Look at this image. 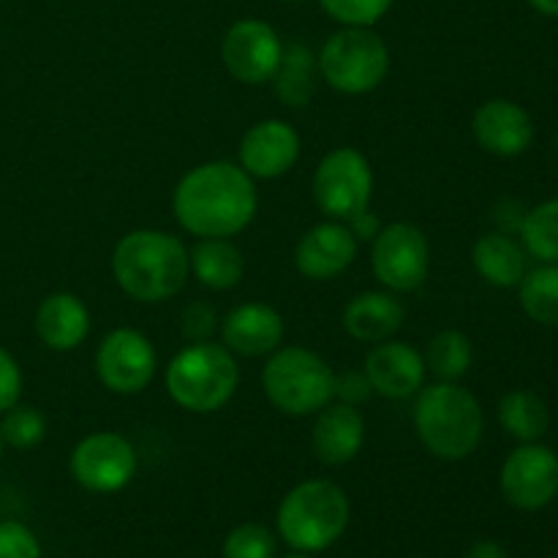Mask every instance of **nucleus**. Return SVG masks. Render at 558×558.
Listing matches in <instances>:
<instances>
[{
  "instance_id": "72a5a7b5",
  "label": "nucleus",
  "mask_w": 558,
  "mask_h": 558,
  "mask_svg": "<svg viewBox=\"0 0 558 558\" xmlns=\"http://www.w3.org/2000/svg\"><path fill=\"white\" fill-rule=\"evenodd\" d=\"M22 398V371L20 363L0 347V414L16 407Z\"/></svg>"
},
{
  "instance_id": "f8f14e48",
  "label": "nucleus",
  "mask_w": 558,
  "mask_h": 558,
  "mask_svg": "<svg viewBox=\"0 0 558 558\" xmlns=\"http://www.w3.org/2000/svg\"><path fill=\"white\" fill-rule=\"evenodd\" d=\"M501 494L518 510H543L558 496V456L550 447L526 441L501 466Z\"/></svg>"
},
{
  "instance_id": "39448f33",
  "label": "nucleus",
  "mask_w": 558,
  "mask_h": 558,
  "mask_svg": "<svg viewBox=\"0 0 558 558\" xmlns=\"http://www.w3.org/2000/svg\"><path fill=\"white\" fill-rule=\"evenodd\" d=\"M163 381L169 398L180 409L210 414L232 401L240 385V368L234 354L223 343H189L167 365Z\"/></svg>"
},
{
  "instance_id": "9b49d317",
  "label": "nucleus",
  "mask_w": 558,
  "mask_h": 558,
  "mask_svg": "<svg viewBox=\"0 0 558 558\" xmlns=\"http://www.w3.org/2000/svg\"><path fill=\"white\" fill-rule=\"evenodd\" d=\"M158 354L150 338L134 327H118L96 349V374L107 390L136 396L153 381Z\"/></svg>"
},
{
  "instance_id": "bb28decb",
  "label": "nucleus",
  "mask_w": 558,
  "mask_h": 558,
  "mask_svg": "<svg viewBox=\"0 0 558 558\" xmlns=\"http://www.w3.org/2000/svg\"><path fill=\"white\" fill-rule=\"evenodd\" d=\"M518 289L529 319L545 327H558V265H543L526 272Z\"/></svg>"
},
{
  "instance_id": "c756f323",
  "label": "nucleus",
  "mask_w": 558,
  "mask_h": 558,
  "mask_svg": "<svg viewBox=\"0 0 558 558\" xmlns=\"http://www.w3.org/2000/svg\"><path fill=\"white\" fill-rule=\"evenodd\" d=\"M223 558H276V534L262 523H243L223 539Z\"/></svg>"
},
{
  "instance_id": "2f4dec72",
  "label": "nucleus",
  "mask_w": 558,
  "mask_h": 558,
  "mask_svg": "<svg viewBox=\"0 0 558 558\" xmlns=\"http://www.w3.org/2000/svg\"><path fill=\"white\" fill-rule=\"evenodd\" d=\"M0 558H41L36 534L16 521L0 523Z\"/></svg>"
},
{
  "instance_id": "58836bf2",
  "label": "nucleus",
  "mask_w": 558,
  "mask_h": 558,
  "mask_svg": "<svg viewBox=\"0 0 558 558\" xmlns=\"http://www.w3.org/2000/svg\"><path fill=\"white\" fill-rule=\"evenodd\" d=\"M287 558H314V556H311V554H300V550H298V554H292V556H287Z\"/></svg>"
},
{
  "instance_id": "b1692460",
  "label": "nucleus",
  "mask_w": 558,
  "mask_h": 558,
  "mask_svg": "<svg viewBox=\"0 0 558 558\" xmlns=\"http://www.w3.org/2000/svg\"><path fill=\"white\" fill-rule=\"evenodd\" d=\"M316 71H319V65H316L314 52L308 47H303V44L283 47L281 63L270 80L276 87V96L287 107H308L316 90Z\"/></svg>"
},
{
  "instance_id": "a878e982",
  "label": "nucleus",
  "mask_w": 558,
  "mask_h": 558,
  "mask_svg": "<svg viewBox=\"0 0 558 558\" xmlns=\"http://www.w3.org/2000/svg\"><path fill=\"white\" fill-rule=\"evenodd\" d=\"M474 349L466 332L441 330L430 338L425 352V368L434 371L439 381H458L472 368Z\"/></svg>"
},
{
  "instance_id": "9d476101",
  "label": "nucleus",
  "mask_w": 558,
  "mask_h": 558,
  "mask_svg": "<svg viewBox=\"0 0 558 558\" xmlns=\"http://www.w3.org/2000/svg\"><path fill=\"white\" fill-rule=\"evenodd\" d=\"M69 469L76 485L90 494H118L134 480L136 450L125 436L98 430L74 447Z\"/></svg>"
},
{
  "instance_id": "a211bd4d",
  "label": "nucleus",
  "mask_w": 558,
  "mask_h": 558,
  "mask_svg": "<svg viewBox=\"0 0 558 558\" xmlns=\"http://www.w3.org/2000/svg\"><path fill=\"white\" fill-rule=\"evenodd\" d=\"M221 338L240 357L272 354L283 341V316L267 303H243L223 316Z\"/></svg>"
},
{
  "instance_id": "f257e3e1",
  "label": "nucleus",
  "mask_w": 558,
  "mask_h": 558,
  "mask_svg": "<svg viewBox=\"0 0 558 558\" xmlns=\"http://www.w3.org/2000/svg\"><path fill=\"white\" fill-rule=\"evenodd\" d=\"M254 178L240 163L207 161L183 174L172 196L180 227L194 238H234L256 216Z\"/></svg>"
},
{
  "instance_id": "1a4fd4ad",
  "label": "nucleus",
  "mask_w": 558,
  "mask_h": 558,
  "mask_svg": "<svg viewBox=\"0 0 558 558\" xmlns=\"http://www.w3.org/2000/svg\"><path fill=\"white\" fill-rule=\"evenodd\" d=\"M374 276L387 292H414L425 283L430 270V245L423 229L414 223L396 221L381 227L371 248Z\"/></svg>"
},
{
  "instance_id": "20e7f679",
  "label": "nucleus",
  "mask_w": 558,
  "mask_h": 558,
  "mask_svg": "<svg viewBox=\"0 0 558 558\" xmlns=\"http://www.w3.org/2000/svg\"><path fill=\"white\" fill-rule=\"evenodd\" d=\"M349 496L330 480H305L278 507V534L300 554H316L343 537L349 526Z\"/></svg>"
},
{
  "instance_id": "f03ea898",
  "label": "nucleus",
  "mask_w": 558,
  "mask_h": 558,
  "mask_svg": "<svg viewBox=\"0 0 558 558\" xmlns=\"http://www.w3.org/2000/svg\"><path fill=\"white\" fill-rule=\"evenodd\" d=\"M191 254L185 243L161 229L129 232L112 251V276L129 298L161 303L185 287Z\"/></svg>"
},
{
  "instance_id": "ddd939ff",
  "label": "nucleus",
  "mask_w": 558,
  "mask_h": 558,
  "mask_svg": "<svg viewBox=\"0 0 558 558\" xmlns=\"http://www.w3.org/2000/svg\"><path fill=\"white\" fill-rule=\"evenodd\" d=\"M283 44L276 27L265 20H240L221 41V58L229 74L243 85H265L281 63Z\"/></svg>"
},
{
  "instance_id": "423d86ee",
  "label": "nucleus",
  "mask_w": 558,
  "mask_h": 558,
  "mask_svg": "<svg viewBox=\"0 0 558 558\" xmlns=\"http://www.w3.org/2000/svg\"><path fill=\"white\" fill-rule=\"evenodd\" d=\"M265 396L289 417H311L336 401V371L303 347H278L262 371Z\"/></svg>"
},
{
  "instance_id": "473e14b6",
  "label": "nucleus",
  "mask_w": 558,
  "mask_h": 558,
  "mask_svg": "<svg viewBox=\"0 0 558 558\" xmlns=\"http://www.w3.org/2000/svg\"><path fill=\"white\" fill-rule=\"evenodd\" d=\"M218 327V314L210 303H191L185 305L183 316H180V330L189 343H202L210 341L213 332Z\"/></svg>"
},
{
  "instance_id": "0eeeda50",
  "label": "nucleus",
  "mask_w": 558,
  "mask_h": 558,
  "mask_svg": "<svg viewBox=\"0 0 558 558\" xmlns=\"http://www.w3.org/2000/svg\"><path fill=\"white\" fill-rule=\"evenodd\" d=\"M319 74L343 96L376 90L390 71V49L374 27H341L322 47Z\"/></svg>"
},
{
  "instance_id": "6ab92c4d",
  "label": "nucleus",
  "mask_w": 558,
  "mask_h": 558,
  "mask_svg": "<svg viewBox=\"0 0 558 558\" xmlns=\"http://www.w3.org/2000/svg\"><path fill=\"white\" fill-rule=\"evenodd\" d=\"M365 445V420L357 407L349 403H327L316 412L314 430H311V447L314 456L327 466H347L360 456Z\"/></svg>"
},
{
  "instance_id": "6e6552de",
  "label": "nucleus",
  "mask_w": 558,
  "mask_h": 558,
  "mask_svg": "<svg viewBox=\"0 0 558 558\" xmlns=\"http://www.w3.org/2000/svg\"><path fill=\"white\" fill-rule=\"evenodd\" d=\"M314 202L330 221H343L368 210L374 196V169L357 147H336L314 172Z\"/></svg>"
},
{
  "instance_id": "a19ab883",
  "label": "nucleus",
  "mask_w": 558,
  "mask_h": 558,
  "mask_svg": "<svg viewBox=\"0 0 558 558\" xmlns=\"http://www.w3.org/2000/svg\"><path fill=\"white\" fill-rule=\"evenodd\" d=\"M283 3H294V0H283Z\"/></svg>"
},
{
  "instance_id": "2eb2a0df",
  "label": "nucleus",
  "mask_w": 558,
  "mask_h": 558,
  "mask_svg": "<svg viewBox=\"0 0 558 558\" xmlns=\"http://www.w3.org/2000/svg\"><path fill=\"white\" fill-rule=\"evenodd\" d=\"M357 238L343 221H322L300 238L294 248V267L308 281H330L357 259Z\"/></svg>"
},
{
  "instance_id": "4468645a",
  "label": "nucleus",
  "mask_w": 558,
  "mask_h": 558,
  "mask_svg": "<svg viewBox=\"0 0 558 558\" xmlns=\"http://www.w3.org/2000/svg\"><path fill=\"white\" fill-rule=\"evenodd\" d=\"M300 158V134L287 120L267 118L245 131L240 142V167L254 180H276Z\"/></svg>"
},
{
  "instance_id": "cd10ccee",
  "label": "nucleus",
  "mask_w": 558,
  "mask_h": 558,
  "mask_svg": "<svg viewBox=\"0 0 558 558\" xmlns=\"http://www.w3.org/2000/svg\"><path fill=\"white\" fill-rule=\"evenodd\" d=\"M521 238L534 259L558 265V199L543 202L523 216Z\"/></svg>"
},
{
  "instance_id": "5701e85b",
  "label": "nucleus",
  "mask_w": 558,
  "mask_h": 558,
  "mask_svg": "<svg viewBox=\"0 0 558 558\" xmlns=\"http://www.w3.org/2000/svg\"><path fill=\"white\" fill-rule=\"evenodd\" d=\"M191 270L194 278L205 289L213 292H227L240 283L245 272V259L229 238H207L199 240L191 251Z\"/></svg>"
},
{
  "instance_id": "f3484780",
  "label": "nucleus",
  "mask_w": 558,
  "mask_h": 558,
  "mask_svg": "<svg viewBox=\"0 0 558 558\" xmlns=\"http://www.w3.org/2000/svg\"><path fill=\"white\" fill-rule=\"evenodd\" d=\"M474 140L494 156L515 158L534 142V120L521 104L507 98H490L474 112Z\"/></svg>"
},
{
  "instance_id": "7c9ffc66",
  "label": "nucleus",
  "mask_w": 558,
  "mask_h": 558,
  "mask_svg": "<svg viewBox=\"0 0 558 558\" xmlns=\"http://www.w3.org/2000/svg\"><path fill=\"white\" fill-rule=\"evenodd\" d=\"M396 0H319L322 9L343 27H374Z\"/></svg>"
},
{
  "instance_id": "e433bc0d",
  "label": "nucleus",
  "mask_w": 558,
  "mask_h": 558,
  "mask_svg": "<svg viewBox=\"0 0 558 558\" xmlns=\"http://www.w3.org/2000/svg\"><path fill=\"white\" fill-rule=\"evenodd\" d=\"M466 558H507V554L499 543H494V539H483V543L472 545Z\"/></svg>"
},
{
  "instance_id": "7ed1b4c3",
  "label": "nucleus",
  "mask_w": 558,
  "mask_h": 558,
  "mask_svg": "<svg viewBox=\"0 0 558 558\" xmlns=\"http://www.w3.org/2000/svg\"><path fill=\"white\" fill-rule=\"evenodd\" d=\"M414 430L430 456L441 461H463L483 441V407L456 381L423 385L414 403Z\"/></svg>"
},
{
  "instance_id": "4be33fe9",
  "label": "nucleus",
  "mask_w": 558,
  "mask_h": 558,
  "mask_svg": "<svg viewBox=\"0 0 558 558\" xmlns=\"http://www.w3.org/2000/svg\"><path fill=\"white\" fill-rule=\"evenodd\" d=\"M472 262L490 287L512 289L526 276V254L507 232L483 234L474 243Z\"/></svg>"
},
{
  "instance_id": "dca6fc26",
  "label": "nucleus",
  "mask_w": 558,
  "mask_h": 558,
  "mask_svg": "<svg viewBox=\"0 0 558 558\" xmlns=\"http://www.w3.org/2000/svg\"><path fill=\"white\" fill-rule=\"evenodd\" d=\"M425 357L414 347L403 341L374 343V349L365 357L363 374L368 376V385L376 396L403 401L423 390L425 385Z\"/></svg>"
},
{
  "instance_id": "c9c22d12",
  "label": "nucleus",
  "mask_w": 558,
  "mask_h": 558,
  "mask_svg": "<svg viewBox=\"0 0 558 558\" xmlns=\"http://www.w3.org/2000/svg\"><path fill=\"white\" fill-rule=\"evenodd\" d=\"M347 227L352 229V234L357 238V243H363V240H374L376 234L381 232L379 216H374L371 210H363V213H357V216L349 218Z\"/></svg>"
},
{
  "instance_id": "ea45409f",
  "label": "nucleus",
  "mask_w": 558,
  "mask_h": 558,
  "mask_svg": "<svg viewBox=\"0 0 558 558\" xmlns=\"http://www.w3.org/2000/svg\"><path fill=\"white\" fill-rule=\"evenodd\" d=\"M3 447H5V441H3V434H0V458H3Z\"/></svg>"
},
{
  "instance_id": "393cba45",
  "label": "nucleus",
  "mask_w": 558,
  "mask_h": 558,
  "mask_svg": "<svg viewBox=\"0 0 558 558\" xmlns=\"http://www.w3.org/2000/svg\"><path fill=\"white\" fill-rule=\"evenodd\" d=\"M499 423L512 439L518 441H539L548 434L550 412L539 396L529 390H512L499 403Z\"/></svg>"
},
{
  "instance_id": "aec40b11",
  "label": "nucleus",
  "mask_w": 558,
  "mask_h": 558,
  "mask_svg": "<svg viewBox=\"0 0 558 558\" xmlns=\"http://www.w3.org/2000/svg\"><path fill=\"white\" fill-rule=\"evenodd\" d=\"M90 332V311L76 294L54 292L38 305L36 336L52 352H74Z\"/></svg>"
},
{
  "instance_id": "4c0bfd02",
  "label": "nucleus",
  "mask_w": 558,
  "mask_h": 558,
  "mask_svg": "<svg viewBox=\"0 0 558 558\" xmlns=\"http://www.w3.org/2000/svg\"><path fill=\"white\" fill-rule=\"evenodd\" d=\"M534 11L545 16H558V0H526Z\"/></svg>"
},
{
  "instance_id": "412c9836",
  "label": "nucleus",
  "mask_w": 558,
  "mask_h": 558,
  "mask_svg": "<svg viewBox=\"0 0 558 558\" xmlns=\"http://www.w3.org/2000/svg\"><path fill=\"white\" fill-rule=\"evenodd\" d=\"M403 316H407V308L392 292H363L349 300L341 319L343 330L354 341L381 343L401 330Z\"/></svg>"
},
{
  "instance_id": "c85d7f7f",
  "label": "nucleus",
  "mask_w": 558,
  "mask_h": 558,
  "mask_svg": "<svg viewBox=\"0 0 558 558\" xmlns=\"http://www.w3.org/2000/svg\"><path fill=\"white\" fill-rule=\"evenodd\" d=\"M0 434L3 441L14 450H33L47 439V417L33 407H11L3 412V423H0Z\"/></svg>"
},
{
  "instance_id": "f704fd0d",
  "label": "nucleus",
  "mask_w": 558,
  "mask_h": 558,
  "mask_svg": "<svg viewBox=\"0 0 558 558\" xmlns=\"http://www.w3.org/2000/svg\"><path fill=\"white\" fill-rule=\"evenodd\" d=\"M374 396L368 385V376L363 371H347V374H336V398L349 407H360L365 398Z\"/></svg>"
}]
</instances>
